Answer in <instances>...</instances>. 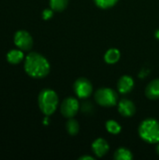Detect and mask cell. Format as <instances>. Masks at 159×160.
<instances>
[{"label":"cell","instance_id":"cell-1","mask_svg":"<svg viewBox=\"0 0 159 160\" xmlns=\"http://www.w3.org/2000/svg\"><path fill=\"white\" fill-rule=\"evenodd\" d=\"M24 70L26 74L35 79H42L46 77L51 70L49 61L40 53H29L24 62Z\"/></svg>","mask_w":159,"mask_h":160},{"label":"cell","instance_id":"cell-2","mask_svg":"<svg viewBox=\"0 0 159 160\" xmlns=\"http://www.w3.org/2000/svg\"><path fill=\"white\" fill-rule=\"evenodd\" d=\"M39 110L46 116L52 115L57 109L59 99L55 91L52 89H43L37 98Z\"/></svg>","mask_w":159,"mask_h":160},{"label":"cell","instance_id":"cell-3","mask_svg":"<svg viewBox=\"0 0 159 160\" xmlns=\"http://www.w3.org/2000/svg\"><path fill=\"white\" fill-rule=\"evenodd\" d=\"M139 135L146 142L156 144L159 142V122L154 118L143 120L139 127Z\"/></svg>","mask_w":159,"mask_h":160},{"label":"cell","instance_id":"cell-4","mask_svg":"<svg viewBox=\"0 0 159 160\" xmlns=\"http://www.w3.org/2000/svg\"><path fill=\"white\" fill-rule=\"evenodd\" d=\"M95 100L102 107H112L118 103V95L113 89L103 87L96 92Z\"/></svg>","mask_w":159,"mask_h":160},{"label":"cell","instance_id":"cell-5","mask_svg":"<svg viewBox=\"0 0 159 160\" xmlns=\"http://www.w3.org/2000/svg\"><path fill=\"white\" fill-rule=\"evenodd\" d=\"M73 89L75 94L80 98H87L91 96L93 92V86L91 82L83 77H81L75 81Z\"/></svg>","mask_w":159,"mask_h":160},{"label":"cell","instance_id":"cell-6","mask_svg":"<svg viewBox=\"0 0 159 160\" xmlns=\"http://www.w3.org/2000/svg\"><path fill=\"white\" fill-rule=\"evenodd\" d=\"M14 44L22 51H29L33 47V38L32 36L25 30H19L15 33Z\"/></svg>","mask_w":159,"mask_h":160},{"label":"cell","instance_id":"cell-7","mask_svg":"<svg viewBox=\"0 0 159 160\" xmlns=\"http://www.w3.org/2000/svg\"><path fill=\"white\" fill-rule=\"evenodd\" d=\"M61 113L66 118H73L80 110V103L75 98H67L61 104Z\"/></svg>","mask_w":159,"mask_h":160},{"label":"cell","instance_id":"cell-8","mask_svg":"<svg viewBox=\"0 0 159 160\" xmlns=\"http://www.w3.org/2000/svg\"><path fill=\"white\" fill-rule=\"evenodd\" d=\"M118 112L125 117H131L136 112V106L131 100L123 98L118 102Z\"/></svg>","mask_w":159,"mask_h":160},{"label":"cell","instance_id":"cell-9","mask_svg":"<svg viewBox=\"0 0 159 160\" xmlns=\"http://www.w3.org/2000/svg\"><path fill=\"white\" fill-rule=\"evenodd\" d=\"M92 150L97 158H102L109 152L110 145L103 138H97L92 143Z\"/></svg>","mask_w":159,"mask_h":160},{"label":"cell","instance_id":"cell-10","mask_svg":"<svg viewBox=\"0 0 159 160\" xmlns=\"http://www.w3.org/2000/svg\"><path fill=\"white\" fill-rule=\"evenodd\" d=\"M133 88H134V80L131 76L124 75L118 80L117 89L119 93L126 95L130 93Z\"/></svg>","mask_w":159,"mask_h":160},{"label":"cell","instance_id":"cell-11","mask_svg":"<svg viewBox=\"0 0 159 160\" xmlns=\"http://www.w3.org/2000/svg\"><path fill=\"white\" fill-rule=\"evenodd\" d=\"M145 96L151 100L159 99V79H155L145 88Z\"/></svg>","mask_w":159,"mask_h":160},{"label":"cell","instance_id":"cell-12","mask_svg":"<svg viewBox=\"0 0 159 160\" xmlns=\"http://www.w3.org/2000/svg\"><path fill=\"white\" fill-rule=\"evenodd\" d=\"M23 51L22 50H11L7 53V60L9 64L11 65H18L21 63L24 57L23 55Z\"/></svg>","mask_w":159,"mask_h":160},{"label":"cell","instance_id":"cell-13","mask_svg":"<svg viewBox=\"0 0 159 160\" xmlns=\"http://www.w3.org/2000/svg\"><path fill=\"white\" fill-rule=\"evenodd\" d=\"M120 57H121V53H120L119 50H117L115 48L109 49L105 52V54H104V60H105V62L107 64H110V65H112V64L117 63L120 60Z\"/></svg>","mask_w":159,"mask_h":160},{"label":"cell","instance_id":"cell-14","mask_svg":"<svg viewBox=\"0 0 159 160\" xmlns=\"http://www.w3.org/2000/svg\"><path fill=\"white\" fill-rule=\"evenodd\" d=\"M113 158L116 160H131L133 158V155L130 150L121 147L115 151Z\"/></svg>","mask_w":159,"mask_h":160},{"label":"cell","instance_id":"cell-15","mask_svg":"<svg viewBox=\"0 0 159 160\" xmlns=\"http://www.w3.org/2000/svg\"><path fill=\"white\" fill-rule=\"evenodd\" d=\"M66 128H67V131L69 135L75 136L79 133L80 126H79L78 121H76L73 118H68V121L66 124Z\"/></svg>","mask_w":159,"mask_h":160},{"label":"cell","instance_id":"cell-16","mask_svg":"<svg viewBox=\"0 0 159 160\" xmlns=\"http://www.w3.org/2000/svg\"><path fill=\"white\" fill-rule=\"evenodd\" d=\"M68 0H50V7L53 11L61 12L67 8Z\"/></svg>","mask_w":159,"mask_h":160},{"label":"cell","instance_id":"cell-17","mask_svg":"<svg viewBox=\"0 0 159 160\" xmlns=\"http://www.w3.org/2000/svg\"><path fill=\"white\" fill-rule=\"evenodd\" d=\"M105 126H106V129L108 130V132L113 135L119 134L122 130V127L115 120H108Z\"/></svg>","mask_w":159,"mask_h":160},{"label":"cell","instance_id":"cell-18","mask_svg":"<svg viewBox=\"0 0 159 160\" xmlns=\"http://www.w3.org/2000/svg\"><path fill=\"white\" fill-rule=\"evenodd\" d=\"M119 0H94L95 4L100 8H110L117 4Z\"/></svg>","mask_w":159,"mask_h":160},{"label":"cell","instance_id":"cell-19","mask_svg":"<svg viewBox=\"0 0 159 160\" xmlns=\"http://www.w3.org/2000/svg\"><path fill=\"white\" fill-rule=\"evenodd\" d=\"M80 109L84 113H92V112L94 111V106H93L92 103H90L88 101H85V102L82 103V106H80Z\"/></svg>","mask_w":159,"mask_h":160},{"label":"cell","instance_id":"cell-20","mask_svg":"<svg viewBox=\"0 0 159 160\" xmlns=\"http://www.w3.org/2000/svg\"><path fill=\"white\" fill-rule=\"evenodd\" d=\"M52 16H53V10L52 8H46L42 12L43 20H50Z\"/></svg>","mask_w":159,"mask_h":160},{"label":"cell","instance_id":"cell-21","mask_svg":"<svg viewBox=\"0 0 159 160\" xmlns=\"http://www.w3.org/2000/svg\"><path fill=\"white\" fill-rule=\"evenodd\" d=\"M79 160H95V158L91 156H82L79 158Z\"/></svg>","mask_w":159,"mask_h":160},{"label":"cell","instance_id":"cell-22","mask_svg":"<svg viewBox=\"0 0 159 160\" xmlns=\"http://www.w3.org/2000/svg\"><path fill=\"white\" fill-rule=\"evenodd\" d=\"M155 37H156V38H157V39H158L159 40V29L156 31V33H155Z\"/></svg>","mask_w":159,"mask_h":160},{"label":"cell","instance_id":"cell-23","mask_svg":"<svg viewBox=\"0 0 159 160\" xmlns=\"http://www.w3.org/2000/svg\"><path fill=\"white\" fill-rule=\"evenodd\" d=\"M157 152L159 155V143H157Z\"/></svg>","mask_w":159,"mask_h":160},{"label":"cell","instance_id":"cell-24","mask_svg":"<svg viewBox=\"0 0 159 160\" xmlns=\"http://www.w3.org/2000/svg\"><path fill=\"white\" fill-rule=\"evenodd\" d=\"M44 124H45V125H47V124H48V118H45V120H44Z\"/></svg>","mask_w":159,"mask_h":160}]
</instances>
